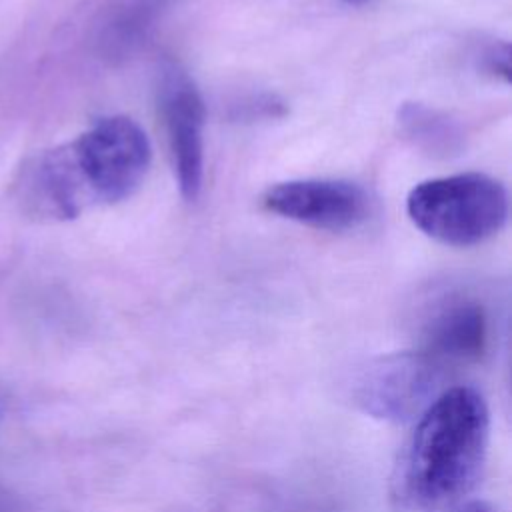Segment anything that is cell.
<instances>
[{
  "label": "cell",
  "mask_w": 512,
  "mask_h": 512,
  "mask_svg": "<svg viewBox=\"0 0 512 512\" xmlns=\"http://www.w3.org/2000/svg\"><path fill=\"white\" fill-rule=\"evenodd\" d=\"M488 344V314L470 296H448L426 320L422 350L440 366L478 360Z\"/></svg>",
  "instance_id": "52a82bcc"
},
{
  "label": "cell",
  "mask_w": 512,
  "mask_h": 512,
  "mask_svg": "<svg viewBox=\"0 0 512 512\" xmlns=\"http://www.w3.org/2000/svg\"><path fill=\"white\" fill-rule=\"evenodd\" d=\"M488 430V408L474 388L456 386L436 396L402 458V496L422 510H436L464 494L484 462Z\"/></svg>",
  "instance_id": "7a4b0ae2"
},
{
  "label": "cell",
  "mask_w": 512,
  "mask_h": 512,
  "mask_svg": "<svg viewBox=\"0 0 512 512\" xmlns=\"http://www.w3.org/2000/svg\"><path fill=\"white\" fill-rule=\"evenodd\" d=\"M406 214L428 238L470 248L504 228L508 192L500 180L482 172L428 178L408 192Z\"/></svg>",
  "instance_id": "3957f363"
},
{
  "label": "cell",
  "mask_w": 512,
  "mask_h": 512,
  "mask_svg": "<svg viewBox=\"0 0 512 512\" xmlns=\"http://www.w3.org/2000/svg\"><path fill=\"white\" fill-rule=\"evenodd\" d=\"M152 158L146 132L128 116H104L68 142L30 156L12 198L38 222H68L132 196Z\"/></svg>",
  "instance_id": "6da1fadb"
},
{
  "label": "cell",
  "mask_w": 512,
  "mask_h": 512,
  "mask_svg": "<svg viewBox=\"0 0 512 512\" xmlns=\"http://www.w3.org/2000/svg\"><path fill=\"white\" fill-rule=\"evenodd\" d=\"M456 512H494L486 502H480V500H474V502H468L464 504L462 508H458Z\"/></svg>",
  "instance_id": "7c38bea8"
},
{
  "label": "cell",
  "mask_w": 512,
  "mask_h": 512,
  "mask_svg": "<svg viewBox=\"0 0 512 512\" xmlns=\"http://www.w3.org/2000/svg\"><path fill=\"white\" fill-rule=\"evenodd\" d=\"M400 134L418 150L450 158L464 150V130L446 112L422 102H404L396 116Z\"/></svg>",
  "instance_id": "ba28073f"
},
{
  "label": "cell",
  "mask_w": 512,
  "mask_h": 512,
  "mask_svg": "<svg viewBox=\"0 0 512 512\" xmlns=\"http://www.w3.org/2000/svg\"><path fill=\"white\" fill-rule=\"evenodd\" d=\"M442 366L424 352H402L378 360L358 386V402L380 418H406L428 398Z\"/></svg>",
  "instance_id": "8992f818"
},
{
  "label": "cell",
  "mask_w": 512,
  "mask_h": 512,
  "mask_svg": "<svg viewBox=\"0 0 512 512\" xmlns=\"http://www.w3.org/2000/svg\"><path fill=\"white\" fill-rule=\"evenodd\" d=\"M262 204L268 212L308 228L346 232L370 216V196L354 182L334 178H300L270 186Z\"/></svg>",
  "instance_id": "5b68a950"
},
{
  "label": "cell",
  "mask_w": 512,
  "mask_h": 512,
  "mask_svg": "<svg viewBox=\"0 0 512 512\" xmlns=\"http://www.w3.org/2000/svg\"><path fill=\"white\" fill-rule=\"evenodd\" d=\"M158 106L178 190L186 202H194L204 182L206 108L192 78L172 60L158 72Z\"/></svg>",
  "instance_id": "277c9868"
},
{
  "label": "cell",
  "mask_w": 512,
  "mask_h": 512,
  "mask_svg": "<svg viewBox=\"0 0 512 512\" xmlns=\"http://www.w3.org/2000/svg\"><path fill=\"white\" fill-rule=\"evenodd\" d=\"M158 8V0H134L120 8L102 32V48L106 56H120L138 42Z\"/></svg>",
  "instance_id": "9c48e42d"
},
{
  "label": "cell",
  "mask_w": 512,
  "mask_h": 512,
  "mask_svg": "<svg viewBox=\"0 0 512 512\" xmlns=\"http://www.w3.org/2000/svg\"><path fill=\"white\" fill-rule=\"evenodd\" d=\"M284 114H286V102L280 96L270 92L248 96L232 106V118L242 122L272 120V118H282Z\"/></svg>",
  "instance_id": "30bf717a"
},
{
  "label": "cell",
  "mask_w": 512,
  "mask_h": 512,
  "mask_svg": "<svg viewBox=\"0 0 512 512\" xmlns=\"http://www.w3.org/2000/svg\"><path fill=\"white\" fill-rule=\"evenodd\" d=\"M480 66L484 72L500 78L502 82L510 80V46L508 42H492L480 50Z\"/></svg>",
  "instance_id": "8fae6325"
},
{
  "label": "cell",
  "mask_w": 512,
  "mask_h": 512,
  "mask_svg": "<svg viewBox=\"0 0 512 512\" xmlns=\"http://www.w3.org/2000/svg\"><path fill=\"white\" fill-rule=\"evenodd\" d=\"M348 2H364V0H348Z\"/></svg>",
  "instance_id": "4fadbf2b"
}]
</instances>
